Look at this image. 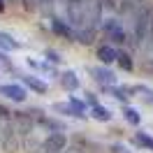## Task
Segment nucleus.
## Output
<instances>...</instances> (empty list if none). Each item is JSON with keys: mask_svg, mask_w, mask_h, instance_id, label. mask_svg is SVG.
I'll use <instances>...</instances> for the list:
<instances>
[{"mask_svg": "<svg viewBox=\"0 0 153 153\" xmlns=\"http://www.w3.org/2000/svg\"><path fill=\"white\" fill-rule=\"evenodd\" d=\"M0 95H5V97H10L12 102H26V91L21 86H12V84H7V86H0Z\"/></svg>", "mask_w": 153, "mask_h": 153, "instance_id": "obj_5", "label": "nucleus"}, {"mask_svg": "<svg viewBox=\"0 0 153 153\" xmlns=\"http://www.w3.org/2000/svg\"><path fill=\"white\" fill-rule=\"evenodd\" d=\"M53 111H63V114H67V116H79L70 105H60V102H56V105H53ZM79 118H81V116H79Z\"/></svg>", "mask_w": 153, "mask_h": 153, "instance_id": "obj_16", "label": "nucleus"}, {"mask_svg": "<svg viewBox=\"0 0 153 153\" xmlns=\"http://www.w3.org/2000/svg\"><path fill=\"white\" fill-rule=\"evenodd\" d=\"M2 10H5V5H2V0H0V12H2Z\"/></svg>", "mask_w": 153, "mask_h": 153, "instance_id": "obj_20", "label": "nucleus"}, {"mask_svg": "<svg viewBox=\"0 0 153 153\" xmlns=\"http://www.w3.org/2000/svg\"><path fill=\"white\" fill-rule=\"evenodd\" d=\"M111 151H114V153H130V149L123 146V144H114V146H111Z\"/></svg>", "mask_w": 153, "mask_h": 153, "instance_id": "obj_18", "label": "nucleus"}, {"mask_svg": "<svg viewBox=\"0 0 153 153\" xmlns=\"http://www.w3.org/2000/svg\"><path fill=\"white\" fill-rule=\"evenodd\" d=\"M47 60H51V63H60V58H58L56 51H47Z\"/></svg>", "mask_w": 153, "mask_h": 153, "instance_id": "obj_19", "label": "nucleus"}, {"mask_svg": "<svg viewBox=\"0 0 153 153\" xmlns=\"http://www.w3.org/2000/svg\"><path fill=\"white\" fill-rule=\"evenodd\" d=\"M123 114H125V118H128V121H130L132 125H139V123H142V116L137 114L134 109H130V107H125V111H123Z\"/></svg>", "mask_w": 153, "mask_h": 153, "instance_id": "obj_14", "label": "nucleus"}, {"mask_svg": "<svg viewBox=\"0 0 153 153\" xmlns=\"http://www.w3.org/2000/svg\"><path fill=\"white\" fill-rule=\"evenodd\" d=\"M116 60H118V65L123 67V70H128V72L134 67V65H132V60H130V56H128L125 51H116Z\"/></svg>", "mask_w": 153, "mask_h": 153, "instance_id": "obj_12", "label": "nucleus"}, {"mask_svg": "<svg viewBox=\"0 0 153 153\" xmlns=\"http://www.w3.org/2000/svg\"><path fill=\"white\" fill-rule=\"evenodd\" d=\"M21 81H23V84H26V86H28L30 91H37V93H44V91H47V84H42L37 76H33V74L21 76Z\"/></svg>", "mask_w": 153, "mask_h": 153, "instance_id": "obj_8", "label": "nucleus"}, {"mask_svg": "<svg viewBox=\"0 0 153 153\" xmlns=\"http://www.w3.org/2000/svg\"><path fill=\"white\" fill-rule=\"evenodd\" d=\"M67 146V137L60 130H53V132H49V137L42 142V149L44 153H63Z\"/></svg>", "mask_w": 153, "mask_h": 153, "instance_id": "obj_3", "label": "nucleus"}, {"mask_svg": "<svg viewBox=\"0 0 153 153\" xmlns=\"http://www.w3.org/2000/svg\"><path fill=\"white\" fill-rule=\"evenodd\" d=\"M49 26H51V30H53V33H58V35H63V37H67V39H74V30L70 28L67 23H63L60 19H53V16H51Z\"/></svg>", "mask_w": 153, "mask_h": 153, "instance_id": "obj_7", "label": "nucleus"}, {"mask_svg": "<svg viewBox=\"0 0 153 153\" xmlns=\"http://www.w3.org/2000/svg\"><path fill=\"white\" fill-rule=\"evenodd\" d=\"M100 30H105V35L109 39H114L118 44H128L130 37H128V30L123 28V21L116 19V16H109V19H102L100 23Z\"/></svg>", "mask_w": 153, "mask_h": 153, "instance_id": "obj_1", "label": "nucleus"}, {"mask_svg": "<svg viewBox=\"0 0 153 153\" xmlns=\"http://www.w3.org/2000/svg\"><path fill=\"white\" fill-rule=\"evenodd\" d=\"M60 81H63V86H65L67 91H76V88H79V76H76L72 70H67Z\"/></svg>", "mask_w": 153, "mask_h": 153, "instance_id": "obj_9", "label": "nucleus"}, {"mask_svg": "<svg viewBox=\"0 0 153 153\" xmlns=\"http://www.w3.org/2000/svg\"><path fill=\"white\" fill-rule=\"evenodd\" d=\"M134 142L142 144V146H146V149H153V139L149 137V134H144V132H137V134H134Z\"/></svg>", "mask_w": 153, "mask_h": 153, "instance_id": "obj_15", "label": "nucleus"}, {"mask_svg": "<svg viewBox=\"0 0 153 153\" xmlns=\"http://www.w3.org/2000/svg\"><path fill=\"white\" fill-rule=\"evenodd\" d=\"M93 118H97V121H111V111L102 105H95L93 107Z\"/></svg>", "mask_w": 153, "mask_h": 153, "instance_id": "obj_11", "label": "nucleus"}, {"mask_svg": "<svg viewBox=\"0 0 153 153\" xmlns=\"http://www.w3.org/2000/svg\"><path fill=\"white\" fill-rule=\"evenodd\" d=\"M0 146H2V151H7V153H14V151H19L21 146H23V142H21V137L16 134L12 121L5 123L2 130H0Z\"/></svg>", "mask_w": 153, "mask_h": 153, "instance_id": "obj_2", "label": "nucleus"}, {"mask_svg": "<svg viewBox=\"0 0 153 153\" xmlns=\"http://www.w3.org/2000/svg\"><path fill=\"white\" fill-rule=\"evenodd\" d=\"M97 58L107 65V63L116 60V49L114 47H100V49H97Z\"/></svg>", "mask_w": 153, "mask_h": 153, "instance_id": "obj_10", "label": "nucleus"}, {"mask_svg": "<svg viewBox=\"0 0 153 153\" xmlns=\"http://www.w3.org/2000/svg\"><path fill=\"white\" fill-rule=\"evenodd\" d=\"M105 91H109L111 95L116 97V100H121V102H128L130 97H134V86H111V88H105Z\"/></svg>", "mask_w": 153, "mask_h": 153, "instance_id": "obj_6", "label": "nucleus"}, {"mask_svg": "<svg viewBox=\"0 0 153 153\" xmlns=\"http://www.w3.org/2000/svg\"><path fill=\"white\" fill-rule=\"evenodd\" d=\"M0 49H5V51H10V49H19V42H14L10 35H2V33H0Z\"/></svg>", "mask_w": 153, "mask_h": 153, "instance_id": "obj_13", "label": "nucleus"}, {"mask_svg": "<svg viewBox=\"0 0 153 153\" xmlns=\"http://www.w3.org/2000/svg\"><path fill=\"white\" fill-rule=\"evenodd\" d=\"M21 2H23V7H26V10H30V12L39 10V7L44 5V0H21Z\"/></svg>", "mask_w": 153, "mask_h": 153, "instance_id": "obj_17", "label": "nucleus"}, {"mask_svg": "<svg viewBox=\"0 0 153 153\" xmlns=\"http://www.w3.org/2000/svg\"><path fill=\"white\" fill-rule=\"evenodd\" d=\"M91 72L95 74V79H97V81H100L105 88H111V86L116 84V74L109 70V67H93Z\"/></svg>", "mask_w": 153, "mask_h": 153, "instance_id": "obj_4", "label": "nucleus"}]
</instances>
